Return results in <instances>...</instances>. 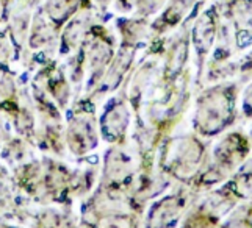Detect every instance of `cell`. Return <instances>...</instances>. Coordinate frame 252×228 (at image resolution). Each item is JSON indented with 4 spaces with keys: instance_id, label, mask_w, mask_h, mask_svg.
Listing matches in <instances>:
<instances>
[{
    "instance_id": "7a4b0ae2",
    "label": "cell",
    "mask_w": 252,
    "mask_h": 228,
    "mask_svg": "<svg viewBox=\"0 0 252 228\" xmlns=\"http://www.w3.org/2000/svg\"><path fill=\"white\" fill-rule=\"evenodd\" d=\"M243 113H245V117H252V85L246 89L245 99H243Z\"/></svg>"
},
{
    "instance_id": "6da1fadb",
    "label": "cell",
    "mask_w": 252,
    "mask_h": 228,
    "mask_svg": "<svg viewBox=\"0 0 252 228\" xmlns=\"http://www.w3.org/2000/svg\"><path fill=\"white\" fill-rule=\"evenodd\" d=\"M197 119L201 128L207 133H215L224 128L233 113V103L224 87H218V91H212L199 103Z\"/></svg>"
}]
</instances>
